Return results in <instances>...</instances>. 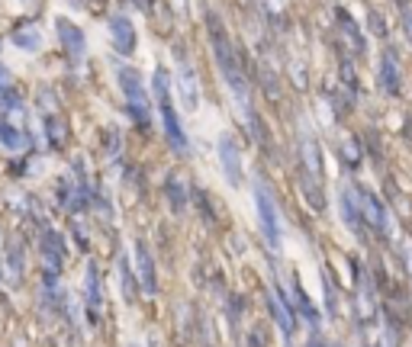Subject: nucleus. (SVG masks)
Masks as SVG:
<instances>
[{
    "label": "nucleus",
    "instance_id": "nucleus-2",
    "mask_svg": "<svg viewBox=\"0 0 412 347\" xmlns=\"http://www.w3.org/2000/svg\"><path fill=\"white\" fill-rule=\"evenodd\" d=\"M254 203H258V216H261L264 235L271 238V244H277V238H281V228H277V209H274V203H271V197H268V190L264 187L254 190Z\"/></svg>",
    "mask_w": 412,
    "mask_h": 347
},
{
    "label": "nucleus",
    "instance_id": "nucleus-4",
    "mask_svg": "<svg viewBox=\"0 0 412 347\" xmlns=\"http://www.w3.org/2000/svg\"><path fill=\"white\" fill-rule=\"evenodd\" d=\"M139 261H142V277H145V290H151V286H155V280H151L149 254H145V248H142V244H139Z\"/></svg>",
    "mask_w": 412,
    "mask_h": 347
},
{
    "label": "nucleus",
    "instance_id": "nucleus-3",
    "mask_svg": "<svg viewBox=\"0 0 412 347\" xmlns=\"http://www.w3.org/2000/svg\"><path fill=\"white\" fill-rule=\"evenodd\" d=\"M223 161H225V174L232 177V184H238L242 180V174H238V164H235V148H229V141H223Z\"/></svg>",
    "mask_w": 412,
    "mask_h": 347
},
{
    "label": "nucleus",
    "instance_id": "nucleus-1",
    "mask_svg": "<svg viewBox=\"0 0 412 347\" xmlns=\"http://www.w3.org/2000/svg\"><path fill=\"white\" fill-rule=\"evenodd\" d=\"M155 87H158V103H161V119L168 126V135L174 141V148H187V139H184V129L178 126V116H174V106H171L168 97V81H165V71H158L155 77Z\"/></svg>",
    "mask_w": 412,
    "mask_h": 347
}]
</instances>
